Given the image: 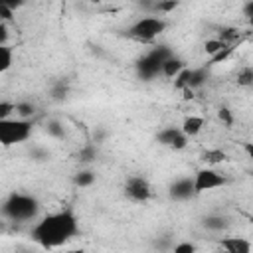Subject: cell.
Wrapping results in <instances>:
<instances>
[{
    "mask_svg": "<svg viewBox=\"0 0 253 253\" xmlns=\"http://www.w3.org/2000/svg\"><path fill=\"white\" fill-rule=\"evenodd\" d=\"M79 233V221L71 210H59L43 215L34 227L32 237L45 249L59 247Z\"/></svg>",
    "mask_w": 253,
    "mask_h": 253,
    "instance_id": "1",
    "label": "cell"
},
{
    "mask_svg": "<svg viewBox=\"0 0 253 253\" xmlns=\"http://www.w3.org/2000/svg\"><path fill=\"white\" fill-rule=\"evenodd\" d=\"M0 211L4 217H8L10 221H16V223L32 221V219H36V215L40 211V202L30 194L14 192L2 202Z\"/></svg>",
    "mask_w": 253,
    "mask_h": 253,
    "instance_id": "2",
    "label": "cell"
},
{
    "mask_svg": "<svg viewBox=\"0 0 253 253\" xmlns=\"http://www.w3.org/2000/svg\"><path fill=\"white\" fill-rule=\"evenodd\" d=\"M168 28L166 18L162 16H142L136 22H132L126 30V36L138 43H152L156 38H160Z\"/></svg>",
    "mask_w": 253,
    "mask_h": 253,
    "instance_id": "3",
    "label": "cell"
},
{
    "mask_svg": "<svg viewBox=\"0 0 253 253\" xmlns=\"http://www.w3.org/2000/svg\"><path fill=\"white\" fill-rule=\"evenodd\" d=\"M34 123L32 119H20V117H6L0 119V146H16L26 142L32 136Z\"/></svg>",
    "mask_w": 253,
    "mask_h": 253,
    "instance_id": "4",
    "label": "cell"
},
{
    "mask_svg": "<svg viewBox=\"0 0 253 253\" xmlns=\"http://www.w3.org/2000/svg\"><path fill=\"white\" fill-rule=\"evenodd\" d=\"M172 55V51L164 45H152L146 53H142V57L136 61V71L142 79H154L156 75H160V65L162 61Z\"/></svg>",
    "mask_w": 253,
    "mask_h": 253,
    "instance_id": "5",
    "label": "cell"
},
{
    "mask_svg": "<svg viewBox=\"0 0 253 253\" xmlns=\"http://www.w3.org/2000/svg\"><path fill=\"white\" fill-rule=\"evenodd\" d=\"M192 182H194V194L200 196V194H206V192H211V190H217V188L225 186L227 184V178H225V174L217 172L215 168L206 166V168H202V170L196 172V176L192 178Z\"/></svg>",
    "mask_w": 253,
    "mask_h": 253,
    "instance_id": "6",
    "label": "cell"
},
{
    "mask_svg": "<svg viewBox=\"0 0 253 253\" xmlns=\"http://www.w3.org/2000/svg\"><path fill=\"white\" fill-rule=\"evenodd\" d=\"M125 196L130 202L142 204L152 196V186L142 176H130V178H126V184H125Z\"/></svg>",
    "mask_w": 253,
    "mask_h": 253,
    "instance_id": "7",
    "label": "cell"
},
{
    "mask_svg": "<svg viewBox=\"0 0 253 253\" xmlns=\"http://www.w3.org/2000/svg\"><path fill=\"white\" fill-rule=\"evenodd\" d=\"M158 144L168 146L172 150H184L190 142V138L180 130V126H164L158 134H156Z\"/></svg>",
    "mask_w": 253,
    "mask_h": 253,
    "instance_id": "8",
    "label": "cell"
},
{
    "mask_svg": "<svg viewBox=\"0 0 253 253\" xmlns=\"http://www.w3.org/2000/svg\"><path fill=\"white\" fill-rule=\"evenodd\" d=\"M192 196H196L194 194V182H192V178H176L174 182H172V186H170V198L172 200H180V202H184V200H190Z\"/></svg>",
    "mask_w": 253,
    "mask_h": 253,
    "instance_id": "9",
    "label": "cell"
},
{
    "mask_svg": "<svg viewBox=\"0 0 253 253\" xmlns=\"http://www.w3.org/2000/svg\"><path fill=\"white\" fill-rule=\"evenodd\" d=\"M206 128V119L202 115H186L182 119V125H180V130L188 136V138H196L202 134V130Z\"/></svg>",
    "mask_w": 253,
    "mask_h": 253,
    "instance_id": "10",
    "label": "cell"
},
{
    "mask_svg": "<svg viewBox=\"0 0 253 253\" xmlns=\"http://www.w3.org/2000/svg\"><path fill=\"white\" fill-rule=\"evenodd\" d=\"M219 247L223 251H227V253H251V249H253L249 239L237 237V235L235 237H223L219 241Z\"/></svg>",
    "mask_w": 253,
    "mask_h": 253,
    "instance_id": "11",
    "label": "cell"
},
{
    "mask_svg": "<svg viewBox=\"0 0 253 253\" xmlns=\"http://www.w3.org/2000/svg\"><path fill=\"white\" fill-rule=\"evenodd\" d=\"M186 67V61L182 59V57H178V55H168L164 61H162V65H160V75L162 77H166V79H174L182 69Z\"/></svg>",
    "mask_w": 253,
    "mask_h": 253,
    "instance_id": "12",
    "label": "cell"
},
{
    "mask_svg": "<svg viewBox=\"0 0 253 253\" xmlns=\"http://www.w3.org/2000/svg\"><path fill=\"white\" fill-rule=\"evenodd\" d=\"M200 160L206 162L208 166H215V164H221L225 160V152L221 148H206L200 152Z\"/></svg>",
    "mask_w": 253,
    "mask_h": 253,
    "instance_id": "13",
    "label": "cell"
},
{
    "mask_svg": "<svg viewBox=\"0 0 253 253\" xmlns=\"http://www.w3.org/2000/svg\"><path fill=\"white\" fill-rule=\"evenodd\" d=\"M14 63V49L10 43H0V75L6 73Z\"/></svg>",
    "mask_w": 253,
    "mask_h": 253,
    "instance_id": "14",
    "label": "cell"
},
{
    "mask_svg": "<svg viewBox=\"0 0 253 253\" xmlns=\"http://www.w3.org/2000/svg\"><path fill=\"white\" fill-rule=\"evenodd\" d=\"M204 227L206 229H211V231H221V229L227 227V219L221 213H211V215H206L204 217Z\"/></svg>",
    "mask_w": 253,
    "mask_h": 253,
    "instance_id": "15",
    "label": "cell"
},
{
    "mask_svg": "<svg viewBox=\"0 0 253 253\" xmlns=\"http://www.w3.org/2000/svg\"><path fill=\"white\" fill-rule=\"evenodd\" d=\"M73 184L77 188H89L95 184V172L91 170H79L77 174H73Z\"/></svg>",
    "mask_w": 253,
    "mask_h": 253,
    "instance_id": "16",
    "label": "cell"
},
{
    "mask_svg": "<svg viewBox=\"0 0 253 253\" xmlns=\"http://www.w3.org/2000/svg\"><path fill=\"white\" fill-rule=\"evenodd\" d=\"M14 113H16V117H20V119H32V117L36 115V105H34V103H28V101H18Z\"/></svg>",
    "mask_w": 253,
    "mask_h": 253,
    "instance_id": "17",
    "label": "cell"
},
{
    "mask_svg": "<svg viewBox=\"0 0 253 253\" xmlns=\"http://www.w3.org/2000/svg\"><path fill=\"white\" fill-rule=\"evenodd\" d=\"M235 81H237V87H251V83H253V69L249 65L241 67L237 71V79Z\"/></svg>",
    "mask_w": 253,
    "mask_h": 253,
    "instance_id": "18",
    "label": "cell"
},
{
    "mask_svg": "<svg viewBox=\"0 0 253 253\" xmlns=\"http://www.w3.org/2000/svg\"><path fill=\"white\" fill-rule=\"evenodd\" d=\"M223 47H225V43H223L221 40L210 38V40H206V43H204V53H206L208 57H211V55H215L217 51H221Z\"/></svg>",
    "mask_w": 253,
    "mask_h": 253,
    "instance_id": "19",
    "label": "cell"
},
{
    "mask_svg": "<svg viewBox=\"0 0 253 253\" xmlns=\"http://www.w3.org/2000/svg\"><path fill=\"white\" fill-rule=\"evenodd\" d=\"M217 119L221 121L223 126H233V123H235L233 111H231L229 107H219V109H217Z\"/></svg>",
    "mask_w": 253,
    "mask_h": 253,
    "instance_id": "20",
    "label": "cell"
},
{
    "mask_svg": "<svg viewBox=\"0 0 253 253\" xmlns=\"http://www.w3.org/2000/svg\"><path fill=\"white\" fill-rule=\"evenodd\" d=\"M14 109H16V103L14 101H0V119L12 117L14 115Z\"/></svg>",
    "mask_w": 253,
    "mask_h": 253,
    "instance_id": "21",
    "label": "cell"
},
{
    "mask_svg": "<svg viewBox=\"0 0 253 253\" xmlns=\"http://www.w3.org/2000/svg\"><path fill=\"white\" fill-rule=\"evenodd\" d=\"M26 2L28 0H0V6H6L10 10H14V12H18V10H22L26 6Z\"/></svg>",
    "mask_w": 253,
    "mask_h": 253,
    "instance_id": "22",
    "label": "cell"
},
{
    "mask_svg": "<svg viewBox=\"0 0 253 253\" xmlns=\"http://www.w3.org/2000/svg\"><path fill=\"white\" fill-rule=\"evenodd\" d=\"M190 251H196V245H194V243H190V241L174 245V253H190Z\"/></svg>",
    "mask_w": 253,
    "mask_h": 253,
    "instance_id": "23",
    "label": "cell"
},
{
    "mask_svg": "<svg viewBox=\"0 0 253 253\" xmlns=\"http://www.w3.org/2000/svg\"><path fill=\"white\" fill-rule=\"evenodd\" d=\"M8 40H10V28L6 22L0 20V43H8Z\"/></svg>",
    "mask_w": 253,
    "mask_h": 253,
    "instance_id": "24",
    "label": "cell"
},
{
    "mask_svg": "<svg viewBox=\"0 0 253 253\" xmlns=\"http://www.w3.org/2000/svg\"><path fill=\"white\" fill-rule=\"evenodd\" d=\"M89 2H93V4H101V2H105V0H89Z\"/></svg>",
    "mask_w": 253,
    "mask_h": 253,
    "instance_id": "25",
    "label": "cell"
},
{
    "mask_svg": "<svg viewBox=\"0 0 253 253\" xmlns=\"http://www.w3.org/2000/svg\"><path fill=\"white\" fill-rule=\"evenodd\" d=\"M2 231H4V227H2V223H0V233H2Z\"/></svg>",
    "mask_w": 253,
    "mask_h": 253,
    "instance_id": "26",
    "label": "cell"
},
{
    "mask_svg": "<svg viewBox=\"0 0 253 253\" xmlns=\"http://www.w3.org/2000/svg\"><path fill=\"white\" fill-rule=\"evenodd\" d=\"M0 206H2V200H0Z\"/></svg>",
    "mask_w": 253,
    "mask_h": 253,
    "instance_id": "27",
    "label": "cell"
}]
</instances>
